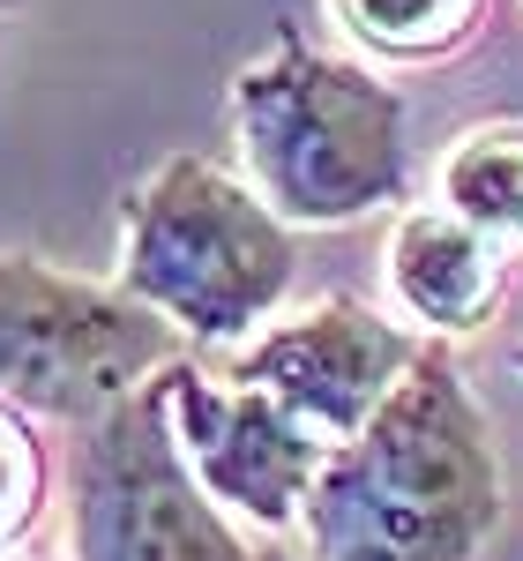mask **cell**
I'll return each instance as SVG.
<instances>
[{
    "label": "cell",
    "instance_id": "6da1fadb",
    "mask_svg": "<svg viewBox=\"0 0 523 561\" xmlns=\"http://www.w3.org/2000/svg\"><path fill=\"white\" fill-rule=\"evenodd\" d=\"M509 517V472L493 420L441 337L382 412L329 449L306 494V561H479Z\"/></svg>",
    "mask_w": 523,
    "mask_h": 561
},
{
    "label": "cell",
    "instance_id": "7a4b0ae2",
    "mask_svg": "<svg viewBox=\"0 0 523 561\" xmlns=\"http://www.w3.org/2000/svg\"><path fill=\"white\" fill-rule=\"evenodd\" d=\"M232 135L247 180L300 232L359 225L411 195L396 83H382L367 60L306 45L292 23L262 60L232 76Z\"/></svg>",
    "mask_w": 523,
    "mask_h": 561
},
{
    "label": "cell",
    "instance_id": "3957f363",
    "mask_svg": "<svg viewBox=\"0 0 523 561\" xmlns=\"http://www.w3.org/2000/svg\"><path fill=\"white\" fill-rule=\"evenodd\" d=\"M300 225L269 210L255 180L179 150L128 195L120 277L195 352L247 345L300 277Z\"/></svg>",
    "mask_w": 523,
    "mask_h": 561
},
{
    "label": "cell",
    "instance_id": "277c9868",
    "mask_svg": "<svg viewBox=\"0 0 523 561\" xmlns=\"http://www.w3.org/2000/svg\"><path fill=\"white\" fill-rule=\"evenodd\" d=\"M68 554L75 561H255L262 554L240 539L232 510L187 465V449L173 434V404H165V367L75 427Z\"/></svg>",
    "mask_w": 523,
    "mask_h": 561
},
{
    "label": "cell",
    "instance_id": "5b68a950",
    "mask_svg": "<svg viewBox=\"0 0 523 561\" xmlns=\"http://www.w3.org/2000/svg\"><path fill=\"white\" fill-rule=\"evenodd\" d=\"M195 352L128 285L75 277L45 255H0V397L83 427L113 397Z\"/></svg>",
    "mask_w": 523,
    "mask_h": 561
},
{
    "label": "cell",
    "instance_id": "8992f818",
    "mask_svg": "<svg viewBox=\"0 0 523 561\" xmlns=\"http://www.w3.org/2000/svg\"><path fill=\"white\" fill-rule=\"evenodd\" d=\"M165 404H173V434L195 479L240 524L292 531L306 517V494H314V479L337 449L314 420H300L284 397H269L262 382H240V375H224L195 352H179L165 367Z\"/></svg>",
    "mask_w": 523,
    "mask_h": 561
},
{
    "label": "cell",
    "instance_id": "52a82bcc",
    "mask_svg": "<svg viewBox=\"0 0 523 561\" xmlns=\"http://www.w3.org/2000/svg\"><path fill=\"white\" fill-rule=\"evenodd\" d=\"M419 345L427 337L411 322H390L382 307L329 293V300L300 307V314H269L255 337L232 345V359H218V367L240 375V382H262L269 397H284L300 420H314L329 442H345L411 375Z\"/></svg>",
    "mask_w": 523,
    "mask_h": 561
},
{
    "label": "cell",
    "instance_id": "ba28073f",
    "mask_svg": "<svg viewBox=\"0 0 523 561\" xmlns=\"http://www.w3.org/2000/svg\"><path fill=\"white\" fill-rule=\"evenodd\" d=\"M382 277H390L396 314L419 337H472L493 322V307L509 293V248L479 232L472 217L441 210V203H411L396 210L390 248H382Z\"/></svg>",
    "mask_w": 523,
    "mask_h": 561
},
{
    "label": "cell",
    "instance_id": "9c48e42d",
    "mask_svg": "<svg viewBox=\"0 0 523 561\" xmlns=\"http://www.w3.org/2000/svg\"><path fill=\"white\" fill-rule=\"evenodd\" d=\"M434 203L472 217L501 248H523V121L464 128L434 165Z\"/></svg>",
    "mask_w": 523,
    "mask_h": 561
},
{
    "label": "cell",
    "instance_id": "30bf717a",
    "mask_svg": "<svg viewBox=\"0 0 523 561\" xmlns=\"http://www.w3.org/2000/svg\"><path fill=\"white\" fill-rule=\"evenodd\" d=\"M329 15L359 53L419 68V60H449L479 38L486 0H329Z\"/></svg>",
    "mask_w": 523,
    "mask_h": 561
},
{
    "label": "cell",
    "instance_id": "8fae6325",
    "mask_svg": "<svg viewBox=\"0 0 523 561\" xmlns=\"http://www.w3.org/2000/svg\"><path fill=\"white\" fill-rule=\"evenodd\" d=\"M45 486H53V457H45L38 412L0 397V561L15 554L31 531H38Z\"/></svg>",
    "mask_w": 523,
    "mask_h": 561
},
{
    "label": "cell",
    "instance_id": "7c38bea8",
    "mask_svg": "<svg viewBox=\"0 0 523 561\" xmlns=\"http://www.w3.org/2000/svg\"><path fill=\"white\" fill-rule=\"evenodd\" d=\"M255 561H300V554H284V547H262V554Z\"/></svg>",
    "mask_w": 523,
    "mask_h": 561
},
{
    "label": "cell",
    "instance_id": "4fadbf2b",
    "mask_svg": "<svg viewBox=\"0 0 523 561\" xmlns=\"http://www.w3.org/2000/svg\"><path fill=\"white\" fill-rule=\"evenodd\" d=\"M516 375H523V352H516Z\"/></svg>",
    "mask_w": 523,
    "mask_h": 561
}]
</instances>
